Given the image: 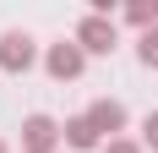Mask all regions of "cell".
Masks as SVG:
<instances>
[{
    "label": "cell",
    "instance_id": "5",
    "mask_svg": "<svg viewBox=\"0 0 158 153\" xmlns=\"http://www.w3.org/2000/svg\"><path fill=\"white\" fill-rule=\"evenodd\" d=\"M22 142H27V153H55L60 126L49 120V115H27V120H22Z\"/></svg>",
    "mask_w": 158,
    "mask_h": 153
},
{
    "label": "cell",
    "instance_id": "9",
    "mask_svg": "<svg viewBox=\"0 0 158 153\" xmlns=\"http://www.w3.org/2000/svg\"><path fill=\"white\" fill-rule=\"evenodd\" d=\"M142 148L158 153V109H147V120H142Z\"/></svg>",
    "mask_w": 158,
    "mask_h": 153
},
{
    "label": "cell",
    "instance_id": "2",
    "mask_svg": "<svg viewBox=\"0 0 158 153\" xmlns=\"http://www.w3.org/2000/svg\"><path fill=\"white\" fill-rule=\"evenodd\" d=\"M82 66H87V49H82L77 38H71V44H49V55H44V71L55 76V82H77Z\"/></svg>",
    "mask_w": 158,
    "mask_h": 153
},
{
    "label": "cell",
    "instance_id": "8",
    "mask_svg": "<svg viewBox=\"0 0 158 153\" xmlns=\"http://www.w3.org/2000/svg\"><path fill=\"white\" fill-rule=\"evenodd\" d=\"M136 60H142L147 71H158V28H147L142 38H136Z\"/></svg>",
    "mask_w": 158,
    "mask_h": 153
},
{
    "label": "cell",
    "instance_id": "7",
    "mask_svg": "<svg viewBox=\"0 0 158 153\" xmlns=\"http://www.w3.org/2000/svg\"><path fill=\"white\" fill-rule=\"evenodd\" d=\"M126 22L131 28H158V0H136V6H126Z\"/></svg>",
    "mask_w": 158,
    "mask_h": 153
},
{
    "label": "cell",
    "instance_id": "1",
    "mask_svg": "<svg viewBox=\"0 0 158 153\" xmlns=\"http://www.w3.org/2000/svg\"><path fill=\"white\" fill-rule=\"evenodd\" d=\"M77 44L87 49V55H109L114 44H120V33H114V16H104V11H87L77 22Z\"/></svg>",
    "mask_w": 158,
    "mask_h": 153
},
{
    "label": "cell",
    "instance_id": "10",
    "mask_svg": "<svg viewBox=\"0 0 158 153\" xmlns=\"http://www.w3.org/2000/svg\"><path fill=\"white\" fill-rule=\"evenodd\" d=\"M104 153H147L142 142H126V137H114V142H104Z\"/></svg>",
    "mask_w": 158,
    "mask_h": 153
},
{
    "label": "cell",
    "instance_id": "3",
    "mask_svg": "<svg viewBox=\"0 0 158 153\" xmlns=\"http://www.w3.org/2000/svg\"><path fill=\"white\" fill-rule=\"evenodd\" d=\"M33 60H38V44H33L27 33H6L0 38V71L22 76V71H33Z\"/></svg>",
    "mask_w": 158,
    "mask_h": 153
},
{
    "label": "cell",
    "instance_id": "6",
    "mask_svg": "<svg viewBox=\"0 0 158 153\" xmlns=\"http://www.w3.org/2000/svg\"><path fill=\"white\" fill-rule=\"evenodd\" d=\"M60 137L71 142V148H82V153H87V148H98V142H104V137H98V131H93V120H87V115H77V120H65V126H60Z\"/></svg>",
    "mask_w": 158,
    "mask_h": 153
},
{
    "label": "cell",
    "instance_id": "4",
    "mask_svg": "<svg viewBox=\"0 0 158 153\" xmlns=\"http://www.w3.org/2000/svg\"><path fill=\"white\" fill-rule=\"evenodd\" d=\"M87 120H93V131L98 137H104V131H109V142L120 137V131H126V104H120V98H93V109H87Z\"/></svg>",
    "mask_w": 158,
    "mask_h": 153
},
{
    "label": "cell",
    "instance_id": "11",
    "mask_svg": "<svg viewBox=\"0 0 158 153\" xmlns=\"http://www.w3.org/2000/svg\"><path fill=\"white\" fill-rule=\"evenodd\" d=\"M0 153H6V142H0Z\"/></svg>",
    "mask_w": 158,
    "mask_h": 153
}]
</instances>
